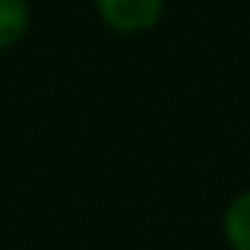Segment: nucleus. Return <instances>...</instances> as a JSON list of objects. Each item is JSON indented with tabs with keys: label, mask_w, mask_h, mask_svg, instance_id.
Segmentation results:
<instances>
[{
	"label": "nucleus",
	"mask_w": 250,
	"mask_h": 250,
	"mask_svg": "<svg viewBox=\"0 0 250 250\" xmlns=\"http://www.w3.org/2000/svg\"><path fill=\"white\" fill-rule=\"evenodd\" d=\"M95 6L104 25L124 35H133V32H146L159 22L165 0H95Z\"/></svg>",
	"instance_id": "nucleus-1"
},
{
	"label": "nucleus",
	"mask_w": 250,
	"mask_h": 250,
	"mask_svg": "<svg viewBox=\"0 0 250 250\" xmlns=\"http://www.w3.org/2000/svg\"><path fill=\"white\" fill-rule=\"evenodd\" d=\"M225 241L231 250H250V190L238 193L225 209Z\"/></svg>",
	"instance_id": "nucleus-2"
},
{
	"label": "nucleus",
	"mask_w": 250,
	"mask_h": 250,
	"mask_svg": "<svg viewBox=\"0 0 250 250\" xmlns=\"http://www.w3.org/2000/svg\"><path fill=\"white\" fill-rule=\"evenodd\" d=\"M29 25V3L25 0H0V51L13 48Z\"/></svg>",
	"instance_id": "nucleus-3"
}]
</instances>
